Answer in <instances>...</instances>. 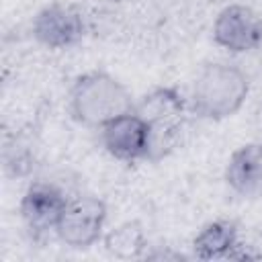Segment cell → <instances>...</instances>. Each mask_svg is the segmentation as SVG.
<instances>
[{
  "mask_svg": "<svg viewBox=\"0 0 262 262\" xmlns=\"http://www.w3.org/2000/svg\"><path fill=\"white\" fill-rule=\"evenodd\" d=\"M145 246L147 239L137 221H125L104 235V248L115 258H137Z\"/></svg>",
  "mask_w": 262,
  "mask_h": 262,
  "instance_id": "cell-11",
  "label": "cell"
},
{
  "mask_svg": "<svg viewBox=\"0 0 262 262\" xmlns=\"http://www.w3.org/2000/svg\"><path fill=\"white\" fill-rule=\"evenodd\" d=\"M227 186L244 199H262V141L235 149L225 168Z\"/></svg>",
  "mask_w": 262,
  "mask_h": 262,
  "instance_id": "cell-9",
  "label": "cell"
},
{
  "mask_svg": "<svg viewBox=\"0 0 262 262\" xmlns=\"http://www.w3.org/2000/svg\"><path fill=\"white\" fill-rule=\"evenodd\" d=\"M213 41L231 53L254 51L262 45V16L244 4L225 6L213 23Z\"/></svg>",
  "mask_w": 262,
  "mask_h": 262,
  "instance_id": "cell-7",
  "label": "cell"
},
{
  "mask_svg": "<svg viewBox=\"0 0 262 262\" xmlns=\"http://www.w3.org/2000/svg\"><path fill=\"white\" fill-rule=\"evenodd\" d=\"M239 248L237 227L231 221L217 219L207 223L196 237L192 239L194 256L201 260H213V258H235Z\"/></svg>",
  "mask_w": 262,
  "mask_h": 262,
  "instance_id": "cell-10",
  "label": "cell"
},
{
  "mask_svg": "<svg viewBox=\"0 0 262 262\" xmlns=\"http://www.w3.org/2000/svg\"><path fill=\"white\" fill-rule=\"evenodd\" d=\"M250 92V80L246 72L233 63L215 61L207 63L194 78L188 106L190 113L209 119L221 121L235 115Z\"/></svg>",
  "mask_w": 262,
  "mask_h": 262,
  "instance_id": "cell-1",
  "label": "cell"
},
{
  "mask_svg": "<svg viewBox=\"0 0 262 262\" xmlns=\"http://www.w3.org/2000/svg\"><path fill=\"white\" fill-rule=\"evenodd\" d=\"M106 221V205L98 196L70 199L57 223V237L70 248H90L102 237Z\"/></svg>",
  "mask_w": 262,
  "mask_h": 262,
  "instance_id": "cell-5",
  "label": "cell"
},
{
  "mask_svg": "<svg viewBox=\"0 0 262 262\" xmlns=\"http://www.w3.org/2000/svg\"><path fill=\"white\" fill-rule=\"evenodd\" d=\"M33 37L49 49H68L82 41L86 23L74 4L53 2L41 8L31 23Z\"/></svg>",
  "mask_w": 262,
  "mask_h": 262,
  "instance_id": "cell-6",
  "label": "cell"
},
{
  "mask_svg": "<svg viewBox=\"0 0 262 262\" xmlns=\"http://www.w3.org/2000/svg\"><path fill=\"white\" fill-rule=\"evenodd\" d=\"M68 201L70 199L57 186L49 182H33L20 201V217L27 229L35 237L55 231Z\"/></svg>",
  "mask_w": 262,
  "mask_h": 262,
  "instance_id": "cell-8",
  "label": "cell"
},
{
  "mask_svg": "<svg viewBox=\"0 0 262 262\" xmlns=\"http://www.w3.org/2000/svg\"><path fill=\"white\" fill-rule=\"evenodd\" d=\"M131 111H135L133 96L106 72L82 74L70 90V113L86 127L100 129L102 125Z\"/></svg>",
  "mask_w": 262,
  "mask_h": 262,
  "instance_id": "cell-2",
  "label": "cell"
},
{
  "mask_svg": "<svg viewBox=\"0 0 262 262\" xmlns=\"http://www.w3.org/2000/svg\"><path fill=\"white\" fill-rule=\"evenodd\" d=\"M102 147L121 162L151 160V127L137 113H125L98 129Z\"/></svg>",
  "mask_w": 262,
  "mask_h": 262,
  "instance_id": "cell-4",
  "label": "cell"
},
{
  "mask_svg": "<svg viewBox=\"0 0 262 262\" xmlns=\"http://www.w3.org/2000/svg\"><path fill=\"white\" fill-rule=\"evenodd\" d=\"M135 111L151 127V162L164 158L178 141L184 117L190 111L188 98L174 88H156L145 94Z\"/></svg>",
  "mask_w": 262,
  "mask_h": 262,
  "instance_id": "cell-3",
  "label": "cell"
}]
</instances>
